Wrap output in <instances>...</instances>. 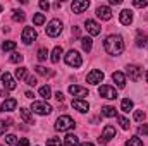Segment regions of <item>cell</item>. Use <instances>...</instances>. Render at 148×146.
<instances>
[{
  "mask_svg": "<svg viewBox=\"0 0 148 146\" xmlns=\"http://www.w3.org/2000/svg\"><path fill=\"white\" fill-rule=\"evenodd\" d=\"M103 46H105V52H107L109 55H114V57H117V55H121V53L124 52V41H122V38L119 36V35H110V36H107Z\"/></svg>",
  "mask_w": 148,
  "mask_h": 146,
  "instance_id": "6da1fadb",
  "label": "cell"
},
{
  "mask_svg": "<svg viewBox=\"0 0 148 146\" xmlns=\"http://www.w3.org/2000/svg\"><path fill=\"white\" fill-rule=\"evenodd\" d=\"M74 127V120L69 117V115H60L59 119H57V122H55V129L57 131H69V129H73Z\"/></svg>",
  "mask_w": 148,
  "mask_h": 146,
  "instance_id": "7a4b0ae2",
  "label": "cell"
},
{
  "mask_svg": "<svg viewBox=\"0 0 148 146\" xmlns=\"http://www.w3.org/2000/svg\"><path fill=\"white\" fill-rule=\"evenodd\" d=\"M66 64L71 65V67H81L83 65V59H81V55L76 50H69L67 55H66Z\"/></svg>",
  "mask_w": 148,
  "mask_h": 146,
  "instance_id": "3957f363",
  "label": "cell"
},
{
  "mask_svg": "<svg viewBox=\"0 0 148 146\" xmlns=\"http://www.w3.org/2000/svg\"><path fill=\"white\" fill-rule=\"evenodd\" d=\"M47 35L48 36H52V38H55V36H59L60 35V31H62V23L59 21V19H52L50 23H48V26H47Z\"/></svg>",
  "mask_w": 148,
  "mask_h": 146,
  "instance_id": "277c9868",
  "label": "cell"
},
{
  "mask_svg": "<svg viewBox=\"0 0 148 146\" xmlns=\"http://www.w3.org/2000/svg\"><path fill=\"white\" fill-rule=\"evenodd\" d=\"M31 110H33L35 113H38V115H48V113H50L53 108H52L47 102H33Z\"/></svg>",
  "mask_w": 148,
  "mask_h": 146,
  "instance_id": "5b68a950",
  "label": "cell"
},
{
  "mask_svg": "<svg viewBox=\"0 0 148 146\" xmlns=\"http://www.w3.org/2000/svg\"><path fill=\"white\" fill-rule=\"evenodd\" d=\"M98 93H100V96H103V98H107V100H115L117 98V91L109 86V84H102L100 88H98Z\"/></svg>",
  "mask_w": 148,
  "mask_h": 146,
  "instance_id": "8992f818",
  "label": "cell"
},
{
  "mask_svg": "<svg viewBox=\"0 0 148 146\" xmlns=\"http://www.w3.org/2000/svg\"><path fill=\"white\" fill-rule=\"evenodd\" d=\"M112 138H115V127L114 126H105L103 127V132H102V138H98V143L100 145H105L107 141H110Z\"/></svg>",
  "mask_w": 148,
  "mask_h": 146,
  "instance_id": "52a82bcc",
  "label": "cell"
},
{
  "mask_svg": "<svg viewBox=\"0 0 148 146\" xmlns=\"http://www.w3.org/2000/svg\"><path fill=\"white\" fill-rule=\"evenodd\" d=\"M21 40H23V43L24 45H31L35 40H36V31H35V28H24L23 29V36H21Z\"/></svg>",
  "mask_w": 148,
  "mask_h": 146,
  "instance_id": "ba28073f",
  "label": "cell"
},
{
  "mask_svg": "<svg viewBox=\"0 0 148 146\" xmlns=\"http://www.w3.org/2000/svg\"><path fill=\"white\" fill-rule=\"evenodd\" d=\"M103 72L102 71H98V69H93L91 72H88V76H86V81L90 83V84H100L102 81H103Z\"/></svg>",
  "mask_w": 148,
  "mask_h": 146,
  "instance_id": "9c48e42d",
  "label": "cell"
},
{
  "mask_svg": "<svg viewBox=\"0 0 148 146\" xmlns=\"http://www.w3.org/2000/svg\"><path fill=\"white\" fill-rule=\"evenodd\" d=\"M88 7H90L88 0H74L73 3H71V9H73L74 14H83Z\"/></svg>",
  "mask_w": 148,
  "mask_h": 146,
  "instance_id": "30bf717a",
  "label": "cell"
},
{
  "mask_svg": "<svg viewBox=\"0 0 148 146\" xmlns=\"http://www.w3.org/2000/svg\"><path fill=\"white\" fill-rule=\"evenodd\" d=\"M84 26H86V31H88L91 36H97V35H100V33H102L100 24H98V23H95V21H91V19H88V21L84 23Z\"/></svg>",
  "mask_w": 148,
  "mask_h": 146,
  "instance_id": "8fae6325",
  "label": "cell"
},
{
  "mask_svg": "<svg viewBox=\"0 0 148 146\" xmlns=\"http://www.w3.org/2000/svg\"><path fill=\"white\" fill-rule=\"evenodd\" d=\"M2 83H3V88H5V89H9V91H12V89H16V88H17V84H16L14 77H12L9 72L2 74Z\"/></svg>",
  "mask_w": 148,
  "mask_h": 146,
  "instance_id": "7c38bea8",
  "label": "cell"
},
{
  "mask_svg": "<svg viewBox=\"0 0 148 146\" xmlns=\"http://www.w3.org/2000/svg\"><path fill=\"white\" fill-rule=\"evenodd\" d=\"M69 93H71L73 96H77V98L88 96V89H86V88H83V86H77V84L69 86Z\"/></svg>",
  "mask_w": 148,
  "mask_h": 146,
  "instance_id": "4fadbf2b",
  "label": "cell"
},
{
  "mask_svg": "<svg viewBox=\"0 0 148 146\" xmlns=\"http://www.w3.org/2000/svg\"><path fill=\"white\" fill-rule=\"evenodd\" d=\"M97 16H98L100 19H103V21H109V19H112L110 7H107V5H100V7L97 9Z\"/></svg>",
  "mask_w": 148,
  "mask_h": 146,
  "instance_id": "5bb4252c",
  "label": "cell"
},
{
  "mask_svg": "<svg viewBox=\"0 0 148 146\" xmlns=\"http://www.w3.org/2000/svg\"><path fill=\"white\" fill-rule=\"evenodd\" d=\"M119 21H121V24L129 26V24L133 23V12H131L129 9H124V10L119 14Z\"/></svg>",
  "mask_w": 148,
  "mask_h": 146,
  "instance_id": "9a60e30c",
  "label": "cell"
},
{
  "mask_svg": "<svg viewBox=\"0 0 148 146\" xmlns=\"http://www.w3.org/2000/svg\"><path fill=\"white\" fill-rule=\"evenodd\" d=\"M73 107L77 112H81V113H84V112H88L90 110V105H88V102H84V100H73Z\"/></svg>",
  "mask_w": 148,
  "mask_h": 146,
  "instance_id": "2e32d148",
  "label": "cell"
},
{
  "mask_svg": "<svg viewBox=\"0 0 148 146\" xmlns=\"http://www.w3.org/2000/svg\"><path fill=\"white\" fill-rule=\"evenodd\" d=\"M127 74H129V77L133 81H138L141 77V69L138 65H127Z\"/></svg>",
  "mask_w": 148,
  "mask_h": 146,
  "instance_id": "e0dca14e",
  "label": "cell"
},
{
  "mask_svg": "<svg viewBox=\"0 0 148 146\" xmlns=\"http://www.w3.org/2000/svg\"><path fill=\"white\" fill-rule=\"evenodd\" d=\"M17 107V102L14 98H7L3 103H2V112H12V110Z\"/></svg>",
  "mask_w": 148,
  "mask_h": 146,
  "instance_id": "ac0fdd59",
  "label": "cell"
},
{
  "mask_svg": "<svg viewBox=\"0 0 148 146\" xmlns=\"http://www.w3.org/2000/svg\"><path fill=\"white\" fill-rule=\"evenodd\" d=\"M112 79L115 81V84H117L119 88H124V86H126V76H124L122 72H119V71L114 72L112 74Z\"/></svg>",
  "mask_w": 148,
  "mask_h": 146,
  "instance_id": "d6986e66",
  "label": "cell"
},
{
  "mask_svg": "<svg viewBox=\"0 0 148 146\" xmlns=\"http://www.w3.org/2000/svg\"><path fill=\"white\" fill-rule=\"evenodd\" d=\"M19 113H21V119H23L26 124H35V119H33V115L29 113V110L28 108H21L19 110Z\"/></svg>",
  "mask_w": 148,
  "mask_h": 146,
  "instance_id": "ffe728a7",
  "label": "cell"
},
{
  "mask_svg": "<svg viewBox=\"0 0 148 146\" xmlns=\"http://www.w3.org/2000/svg\"><path fill=\"white\" fill-rule=\"evenodd\" d=\"M64 145L66 146H77L79 145V139H77V136H74V134H67V136L64 138Z\"/></svg>",
  "mask_w": 148,
  "mask_h": 146,
  "instance_id": "44dd1931",
  "label": "cell"
},
{
  "mask_svg": "<svg viewBox=\"0 0 148 146\" xmlns=\"http://www.w3.org/2000/svg\"><path fill=\"white\" fill-rule=\"evenodd\" d=\"M64 53V50H62V46H55L53 48V52H52V62L53 64H57L59 60H60V55Z\"/></svg>",
  "mask_w": 148,
  "mask_h": 146,
  "instance_id": "7402d4cb",
  "label": "cell"
},
{
  "mask_svg": "<svg viewBox=\"0 0 148 146\" xmlns=\"http://www.w3.org/2000/svg\"><path fill=\"white\" fill-rule=\"evenodd\" d=\"M121 110L126 112V113H129V112L133 110V102H131L129 98H124V100L121 102Z\"/></svg>",
  "mask_w": 148,
  "mask_h": 146,
  "instance_id": "603a6c76",
  "label": "cell"
},
{
  "mask_svg": "<svg viewBox=\"0 0 148 146\" xmlns=\"http://www.w3.org/2000/svg\"><path fill=\"white\" fill-rule=\"evenodd\" d=\"M81 45H83V50H84V52H90L91 46H93V40H91L90 36L81 38Z\"/></svg>",
  "mask_w": 148,
  "mask_h": 146,
  "instance_id": "cb8c5ba5",
  "label": "cell"
},
{
  "mask_svg": "<svg viewBox=\"0 0 148 146\" xmlns=\"http://www.w3.org/2000/svg\"><path fill=\"white\" fill-rule=\"evenodd\" d=\"M38 93H40V96H41V98L48 100V98H50V95H52V89H50V86H41Z\"/></svg>",
  "mask_w": 148,
  "mask_h": 146,
  "instance_id": "d4e9b609",
  "label": "cell"
},
{
  "mask_svg": "<svg viewBox=\"0 0 148 146\" xmlns=\"http://www.w3.org/2000/svg\"><path fill=\"white\" fill-rule=\"evenodd\" d=\"M35 71H36L40 76H48V77H50V76H53V71H50V69H47V67H43V65H36V67H35Z\"/></svg>",
  "mask_w": 148,
  "mask_h": 146,
  "instance_id": "484cf974",
  "label": "cell"
},
{
  "mask_svg": "<svg viewBox=\"0 0 148 146\" xmlns=\"http://www.w3.org/2000/svg\"><path fill=\"white\" fill-rule=\"evenodd\" d=\"M24 17H26V16H24L23 10H12V19H14L16 23H23Z\"/></svg>",
  "mask_w": 148,
  "mask_h": 146,
  "instance_id": "4316f807",
  "label": "cell"
},
{
  "mask_svg": "<svg viewBox=\"0 0 148 146\" xmlns=\"http://www.w3.org/2000/svg\"><path fill=\"white\" fill-rule=\"evenodd\" d=\"M16 46H17V45H16V41H10V40L2 43V50H3V52H10V50H14Z\"/></svg>",
  "mask_w": 148,
  "mask_h": 146,
  "instance_id": "83f0119b",
  "label": "cell"
},
{
  "mask_svg": "<svg viewBox=\"0 0 148 146\" xmlns=\"http://www.w3.org/2000/svg\"><path fill=\"white\" fill-rule=\"evenodd\" d=\"M16 77L21 81V79H26L28 77V69L26 67H19V69H16Z\"/></svg>",
  "mask_w": 148,
  "mask_h": 146,
  "instance_id": "f1b7e54d",
  "label": "cell"
},
{
  "mask_svg": "<svg viewBox=\"0 0 148 146\" xmlns=\"http://www.w3.org/2000/svg\"><path fill=\"white\" fill-rule=\"evenodd\" d=\"M102 113H103L105 117H115V115H117V112H115L114 107H103V108H102Z\"/></svg>",
  "mask_w": 148,
  "mask_h": 146,
  "instance_id": "f546056e",
  "label": "cell"
},
{
  "mask_svg": "<svg viewBox=\"0 0 148 146\" xmlns=\"http://www.w3.org/2000/svg\"><path fill=\"white\" fill-rule=\"evenodd\" d=\"M126 146H143V141H141L140 138H129L127 143H126Z\"/></svg>",
  "mask_w": 148,
  "mask_h": 146,
  "instance_id": "4dcf8cb0",
  "label": "cell"
},
{
  "mask_svg": "<svg viewBox=\"0 0 148 146\" xmlns=\"http://www.w3.org/2000/svg\"><path fill=\"white\" fill-rule=\"evenodd\" d=\"M33 23H35L36 26H41V24L45 23V14H35V16H33Z\"/></svg>",
  "mask_w": 148,
  "mask_h": 146,
  "instance_id": "1f68e13d",
  "label": "cell"
},
{
  "mask_svg": "<svg viewBox=\"0 0 148 146\" xmlns=\"http://www.w3.org/2000/svg\"><path fill=\"white\" fill-rule=\"evenodd\" d=\"M47 57H48V50L47 48H40L38 50V60L43 62V60H47Z\"/></svg>",
  "mask_w": 148,
  "mask_h": 146,
  "instance_id": "d6a6232c",
  "label": "cell"
},
{
  "mask_svg": "<svg viewBox=\"0 0 148 146\" xmlns=\"http://www.w3.org/2000/svg\"><path fill=\"white\" fill-rule=\"evenodd\" d=\"M5 143L7 145H17V136L16 134H7L5 136Z\"/></svg>",
  "mask_w": 148,
  "mask_h": 146,
  "instance_id": "836d02e7",
  "label": "cell"
},
{
  "mask_svg": "<svg viewBox=\"0 0 148 146\" xmlns=\"http://www.w3.org/2000/svg\"><path fill=\"white\" fill-rule=\"evenodd\" d=\"M47 146H62V141H60V138H50L47 141Z\"/></svg>",
  "mask_w": 148,
  "mask_h": 146,
  "instance_id": "e575fe53",
  "label": "cell"
},
{
  "mask_svg": "<svg viewBox=\"0 0 148 146\" xmlns=\"http://www.w3.org/2000/svg\"><path fill=\"white\" fill-rule=\"evenodd\" d=\"M134 120L136 122H143L145 120V112L143 110H136L134 112Z\"/></svg>",
  "mask_w": 148,
  "mask_h": 146,
  "instance_id": "d590c367",
  "label": "cell"
},
{
  "mask_svg": "<svg viewBox=\"0 0 148 146\" xmlns=\"http://www.w3.org/2000/svg\"><path fill=\"white\" fill-rule=\"evenodd\" d=\"M23 59H24V57H23L21 53H17V52H16V53H12V57H10V62H14V64H19V62H23Z\"/></svg>",
  "mask_w": 148,
  "mask_h": 146,
  "instance_id": "8d00e7d4",
  "label": "cell"
},
{
  "mask_svg": "<svg viewBox=\"0 0 148 146\" xmlns=\"http://www.w3.org/2000/svg\"><path fill=\"white\" fill-rule=\"evenodd\" d=\"M119 124H121V127H122L124 131L129 129V120H127L126 117H119Z\"/></svg>",
  "mask_w": 148,
  "mask_h": 146,
  "instance_id": "74e56055",
  "label": "cell"
},
{
  "mask_svg": "<svg viewBox=\"0 0 148 146\" xmlns=\"http://www.w3.org/2000/svg\"><path fill=\"white\" fill-rule=\"evenodd\" d=\"M136 45H138V46H145V45H148V38L145 36V35H143V38L140 36L138 40H136Z\"/></svg>",
  "mask_w": 148,
  "mask_h": 146,
  "instance_id": "f35d334b",
  "label": "cell"
},
{
  "mask_svg": "<svg viewBox=\"0 0 148 146\" xmlns=\"http://www.w3.org/2000/svg\"><path fill=\"white\" fill-rule=\"evenodd\" d=\"M133 5H134V7L143 9V7H147V5H148V2H147V0H134V2H133Z\"/></svg>",
  "mask_w": 148,
  "mask_h": 146,
  "instance_id": "ab89813d",
  "label": "cell"
},
{
  "mask_svg": "<svg viewBox=\"0 0 148 146\" xmlns=\"http://www.w3.org/2000/svg\"><path fill=\"white\" fill-rule=\"evenodd\" d=\"M138 134L147 136V134H148V124H143V126H140V127H138Z\"/></svg>",
  "mask_w": 148,
  "mask_h": 146,
  "instance_id": "60d3db41",
  "label": "cell"
},
{
  "mask_svg": "<svg viewBox=\"0 0 148 146\" xmlns=\"http://www.w3.org/2000/svg\"><path fill=\"white\" fill-rule=\"evenodd\" d=\"M9 129V124L7 122H3V120H0V136L2 134H5V131Z\"/></svg>",
  "mask_w": 148,
  "mask_h": 146,
  "instance_id": "b9f144b4",
  "label": "cell"
},
{
  "mask_svg": "<svg viewBox=\"0 0 148 146\" xmlns=\"http://www.w3.org/2000/svg\"><path fill=\"white\" fill-rule=\"evenodd\" d=\"M16 146H29V139H28V138H21Z\"/></svg>",
  "mask_w": 148,
  "mask_h": 146,
  "instance_id": "7bdbcfd3",
  "label": "cell"
},
{
  "mask_svg": "<svg viewBox=\"0 0 148 146\" xmlns=\"http://www.w3.org/2000/svg\"><path fill=\"white\" fill-rule=\"evenodd\" d=\"M26 83H28L29 86H35V84H36V77H35V76H28V77H26Z\"/></svg>",
  "mask_w": 148,
  "mask_h": 146,
  "instance_id": "ee69618b",
  "label": "cell"
},
{
  "mask_svg": "<svg viewBox=\"0 0 148 146\" xmlns=\"http://www.w3.org/2000/svg\"><path fill=\"white\" fill-rule=\"evenodd\" d=\"M40 9H41V10H48V9H50V3L45 2V0H41V2H40Z\"/></svg>",
  "mask_w": 148,
  "mask_h": 146,
  "instance_id": "f6af8a7d",
  "label": "cell"
},
{
  "mask_svg": "<svg viewBox=\"0 0 148 146\" xmlns=\"http://www.w3.org/2000/svg\"><path fill=\"white\" fill-rule=\"evenodd\" d=\"M55 98H57V102H60V103L64 102V95H62L60 91H57V93H55Z\"/></svg>",
  "mask_w": 148,
  "mask_h": 146,
  "instance_id": "bcb514c9",
  "label": "cell"
},
{
  "mask_svg": "<svg viewBox=\"0 0 148 146\" xmlns=\"http://www.w3.org/2000/svg\"><path fill=\"white\" fill-rule=\"evenodd\" d=\"M79 33H81V31H79V28H73V35L79 36Z\"/></svg>",
  "mask_w": 148,
  "mask_h": 146,
  "instance_id": "7dc6e473",
  "label": "cell"
},
{
  "mask_svg": "<svg viewBox=\"0 0 148 146\" xmlns=\"http://www.w3.org/2000/svg\"><path fill=\"white\" fill-rule=\"evenodd\" d=\"M33 96H35V95H33V91H26V98H29V100H31Z\"/></svg>",
  "mask_w": 148,
  "mask_h": 146,
  "instance_id": "c3c4849f",
  "label": "cell"
},
{
  "mask_svg": "<svg viewBox=\"0 0 148 146\" xmlns=\"http://www.w3.org/2000/svg\"><path fill=\"white\" fill-rule=\"evenodd\" d=\"M121 3V0H110V5H119Z\"/></svg>",
  "mask_w": 148,
  "mask_h": 146,
  "instance_id": "681fc988",
  "label": "cell"
},
{
  "mask_svg": "<svg viewBox=\"0 0 148 146\" xmlns=\"http://www.w3.org/2000/svg\"><path fill=\"white\" fill-rule=\"evenodd\" d=\"M81 146H95V145H91V143H83Z\"/></svg>",
  "mask_w": 148,
  "mask_h": 146,
  "instance_id": "f907efd6",
  "label": "cell"
},
{
  "mask_svg": "<svg viewBox=\"0 0 148 146\" xmlns=\"http://www.w3.org/2000/svg\"><path fill=\"white\" fill-rule=\"evenodd\" d=\"M2 10H3V7H2V5H0V12H2Z\"/></svg>",
  "mask_w": 148,
  "mask_h": 146,
  "instance_id": "816d5d0a",
  "label": "cell"
},
{
  "mask_svg": "<svg viewBox=\"0 0 148 146\" xmlns=\"http://www.w3.org/2000/svg\"><path fill=\"white\" fill-rule=\"evenodd\" d=\"M147 81H148V72H147Z\"/></svg>",
  "mask_w": 148,
  "mask_h": 146,
  "instance_id": "f5cc1de1",
  "label": "cell"
}]
</instances>
